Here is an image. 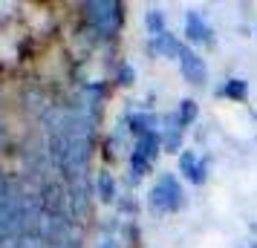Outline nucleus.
Instances as JSON below:
<instances>
[{"instance_id":"obj_1","label":"nucleus","mask_w":257,"mask_h":248,"mask_svg":"<svg viewBox=\"0 0 257 248\" xmlns=\"http://www.w3.org/2000/svg\"><path fill=\"white\" fill-rule=\"evenodd\" d=\"M185 205V193L179 188L174 173H162V179L151 190V208L153 211H179Z\"/></svg>"},{"instance_id":"obj_2","label":"nucleus","mask_w":257,"mask_h":248,"mask_svg":"<svg viewBox=\"0 0 257 248\" xmlns=\"http://www.w3.org/2000/svg\"><path fill=\"white\" fill-rule=\"evenodd\" d=\"M179 70H182V78H185L188 84H194V87H199V84H205V78H208V70H205V61L199 58L197 52L191 47H182V52H179Z\"/></svg>"},{"instance_id":"obj_3","label":"nucleus","mask_w":257,"mask_h":248,"mask_svg":"<svg viewBox=\"0 0 257 248\" xmlns=\"http://www.w3.org/2000/svg\"><path fill=\"white\" fill-rule=\"evenodd\" d=\"M205 170H208V159H199L194 150H182L179 153V173L194 182V185H202L205 182Z\"/></svg>"},{"instance_id":"obj_4","label":"nucleus","mask_w":257,"mask_h":248,"mask_svg":"<svg viewBox=\"0 0 257 248\" xmlns=\"http://www.w3.org/2000/svg\"><path fill=\"white\" fill-rule=\"evenodd\" d=\"M185 38L194 41V44H208V47H214V29L199 18V12L185 15Z\"/></svg>"},{"instance_id":"obj_5","label":"nucleus","mask_w":257,"mask_h":248,"mask_svg":"<svg viewBox=\"0 0 257 248\" xmlns=\"http://www.w3.org/2000/svg\"><path fill=\"white\" fill-rule=\"evenodd\" d=\"M182 47H185V44H179V38L171 35V32L156 35V38H153V44H151V49L156 52V55H162V58H179Z\"/></svg>"},{"instance_id":"obj_6","label":"nucleus","mask_w":257,"mask_h":248,"mask_svg":"<svg viewBox=\"0 0 257 248\" xmlns=\"http://www.w3.org/2000/svg\"><path fill=\"white\" fill-rule=\"evenodd\" d=\"M162 150V136L153 130V133H148V136H142L139 139V147H136V153H142L145 159H156V153Z\"/></svg>"},{"instance_id":"obj_7","label":"nucleus","mask_w":257,"mask_h":248,"mask_svg":"<svg viewBox=\"0 0 257 248\" xmlns=\"http://www.w3.org/2000/svg\"><path fill=\"white\" fill-rule=\"evenodd\" d=\"M222 95L231 98V101H245L248 98V81H243V78H228L225 87H222Z\"/></svg>"},{"instance_id":"obj_8","label":"nucleus","mask_w":257,"mask_h":248,"mask_svg":"<svg viewBox=\"0 0 257 248\" xmlns=\"http://www.w3.org/2000/svg\"><path fill=\"white\" fill-rule=\"evenodd\" d=\"M176 113H179V118H182V124H194V121H197V116H199V107H197V101H194V98H182V101H179V110H176Z\"/></svg>"},{"instance_id":"obj_9","label":"nucleus","mask_w":257,"mask_h":248,"mask_svg":"<svg viewBox=\"0 0 257 248\" xmlns=\"http://www.w3.org/2000/svg\"><path fill=\"white\" fill-rule=\"evenodd\" d=\"M145 26H148V32H151L153 38L168 32V29H165V15L159 12V9H151V12L145 15Z\"/></svg>"},{"instance_id":"obj_10","label":"nucleus","mask_w":257,"mask_h":248,"mask_svg":"<svg viewBox=\"0 0 257 248\" xmlns=\"http://www.w3.org/2000/svg\"><path fill=\"white\" fill-rule=\"evenodd\" d=\"M98 193H101V199L104 202L116 199V182H113L110 173H101V176H98Z\"/></svg>"},{"instance_id":"obj_11","label":"nucleus","mask_w":257,"mask_h":248,"mask_svg":"<svg viewBox=\"0 0 257 248\" xmlns=\"http://www.w3.org/2000/svg\"><path fill=\"white\" fill-rule=\"evenodd\" d=\"M133 78H136L133 67H127V64H124V67L118 70V84H121V87H130V84H133Z\"/></svg>"},{"instance_id":"obj_12","label":"nucleus","mask_w":257,"mask_h":248,"mask_svg":"<svg viewBox=\"0 0 257 248\" xmlns=\"http://www.w3.org/2000/svg\"><path fill=\"white\" fill-rule=\"evenodd\" d=\"M104 248H116V245H113V242H107V245H104Z\"/></svg>"},{"instance_id":"obj_13","label":"nucleus","mask_w":257,"mask_h":248,"mask_svg":"<svg viewBox=\"0 0 257 248\" xmlns=\"http://www.w3.org/2000/svg\"><path fill=\"white\" fill-rule=\"evenodd\" d=\"M248 248H257V245H254V242H251V245H248Z\"/></svg>"}]
</instances>
